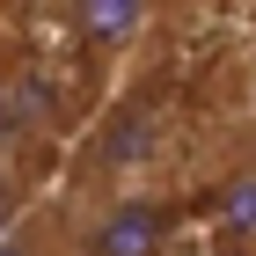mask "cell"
Returning a JSON list of instances; mask_svg holds the SVG:
<instances>
[{
	"label": "cell",
	"mask_w": 256,
	"mask_h": 256,
	"mask_svg": "<svg viewBox=\"0 0 256 256\" xmlns=\"http://www.w3.org/2000/svg\"><path fill=\"white\" fill-rule=\"evenodd\" d=\"M66 256H168L183 234V198L168 183H139V190H88L74 220H59Z\"/></svg>",
	"instance_id": "6da1fadb"
},
{
	"label": "cell",
	"mask_w": 256,
	"mask_h": 256,
	"mask_svg": "<svg viewBox=\"0 0 256 256\" xmlns=\"http://www.w3.org/2000/svg\"><path fill=\"white\" fill-rule=\"evenodd\" d=\"M44 132H59V80L22 66L0 80V139H44Z\"/></svg>",
	"instance_id": "7a4b0ae2"
},
{
	"label": "cell",
	"mask_w": 256,
	"mask_h": 256,
	"mask_svg": "<svg viewBox=\"0 0 256 256\" xmlns=\"http://www.w3.org/2000/svg\"><path fill=\"white\" fill-rule=\"evenodd\" d=\"M74 30H80L88 44H124V37L146 30V8H132V0H96V8L74 15Z\"/></svg>",
	"instance_id": "3957f363"
},
{
	"label": "cell",
	"mask_w": 256,
	"mask_h": 256,
	"mask_svg": "<svg viewBox=\"0 0 256 256\" xmlns=\"http://www.w3.org/2000/svg\"><path fill=\"white\" fill-rule=\"evenodd\" d=\"M0 256H66V234L52 212H22L8 234H0Z\"/></svg>",
	"instance_id": "277c9868"
},
{
	"label": "cell",
	"mask_w": 256,
	"mask_h": 256,
	"mask_svg": "<svg viewBox=\"0 0 256 256\" xmlns=\"http://www.w3.org/2000/svg\"><path fill=\"white\" fill-rule=\"evenodd\" d=\"M22 220V176H15V161L0 154V234Z\"/></svg>",
	"instance_id": "5b68a950"
},
{
	"label": "cell",
	"mask_w": 256,
	"mask_h": 256,
	"mask_svg": "<svg viewBox=\"0 0 256 256\" xmlns=\"http://www.w3.org/2000/svg\"><path fill=\"white\" fill-rule=\"evenodd\" d=\"M168 256H220V242H205V234H176V242H168Z\"/></svg>",
	"instance_id": "8992f818"
}]
</instances>
